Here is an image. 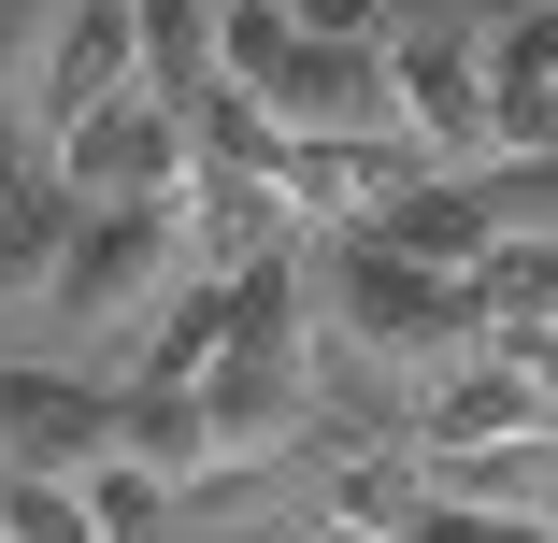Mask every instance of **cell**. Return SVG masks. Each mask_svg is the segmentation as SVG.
Segmentation results:
<instances>
[{
  "label": "cell",
  "mask_w": 558,
  "mask_h": 543,
  "mask_svg": "<svg viewBox=\"0 0 558 543\" xmlns=\"http://www.w3.org/2000/svg\"><path fill=\"white\" fill-rule=\"evenodd\" d=\"M415 472L459 515H558V444H415Z\"/></svg>",
  "instance_id": "obj_9"
},
{
  "label": "cell",
  "mask_w": 558,
  "mask_h": 543,
  "mask_svg": "<svg viewBox=\"0 0 558 543\" xmlns=\"http://www.w3.org/2000/svg\"><path fill=\"white\" fill-rule=\"evenodd\" d=\"M473 314H487V330H558V230H515V244H487V272H473Z\"/></svg>",
  "instance_id": "obj_10"
},
{
  "label": "cell",
  "mask_w": 558,
  "mask_h": 543,
  "mask_svg": "<svg viewBox=\"0 0 558 543\" xmlns=\"http://www.w3.org/2000/svg\"><path fill=\"white\" fill-rule=\"evenodd\" d=\"M258 100H272V129H329V144H387V129H401L387 44H315V29H301V44L272 58Z\"/></svg>",
  "instance_id": "obj_6"
},
{
  "label": "cell",
  "mask_w": 558,
  "mask_h": 543,
  "mask_svg": "<svg viewBox=\"0 0 558 543\" xmlns=\"http://www.w3.org/2000/svg\"><path fill=\"white\" fill-rule=\"evenodd\" d=\"M215 15H230V0H144V86L158 100H201L215 86Z\"/></svg>",
  "instance_id": "obj_13"
},
{
  "label": "cell",
  "mask_w": 558,
  "mask_h": 543,
  "mask_svg": "<svg viewBox=\"0 0 558 543\" xmlns=\"http://www.w3.org/2000/svg\"><path fill=\"white\" fill-rule=\"evenodd\" d=\"M415 515H429V472H415V444H401V458H344V472H329V529L415 543Z\"/></svg>",
  "instance_id": "obj_11"
},
{
  "label": "cell",
  "mask_w": 558,
  "mask_h": 543,
  "mask_svg": "<svg viewBox=\"0 0 558 543\" xmlns=\"http://www.w3.org/2000/svg\"><path fill=\"white\" fill-rule=\"evenodd\" d=\"M387 86H401V144H415L429 172H487V44L401 29V44H387Z\"/></svg>",
  "instance_id": "obj_5"
},
{
  "label": "cell",
  "mask_w": 558,
  "mask_h": 543,
  "mask_svg": "<svg viewBox=\"0 0 558 543\" xmlns=\"http://www.w3.org/2000/svg\"><path fill=\"white\" fill-rule=\"evenodd\" d=\"M415 543H558V515H459V501H429Z\"/></svg>",
  "instance_id": "obj_16"
},
{
  "label": "cell",
  "mask_w": 558,
  "mask_h": 543,
  "mask_svg": "<svg viewBox=\"0 0 558 543\" xmlns=\"http://www.w3.org/2000/svg\"><path fill=\"white\" fill-rule=\"evenodd\" d=\"M72 486H86V515H100V543H172V529H186V486H158L144 458H86Z\"/></svg>",
  "instance_id": "obj_12"
},
{
  "label": "cell",
  "mask_w": 558,
  "mask_h": 543,
  "mask_svg": "<svg viewBox=\"0 0 558 543\" xmlns=\"http://www.w3.org/2000/svg\"><path fill=\"white\" fill-rule=\"evenodd\" d=\"M315 344H359L373 372L415 386L444 358H473L487 314H473V272H429L387 230H315Z\"/></svg>",
  "instance_id": "obj_2"
},
{
  "label": "cell",
  "mask_w": 558,
  "mask_h": 543,
  "mask_svg": "<svg viewBox=\"0 0 558 543\" xmlns=\"http://www.w3.org/2000/svg\"><path fill=\"white\" fill-rule=\"evenodd\" d=\"M116 458H144L158 486H201V472L230 458V444H215V400H201V386H158V372H116Z\"/></svg>",
  "instance_id": "obj_8"
},
{
  "label": "cell",
  "mask_w": 558,
  "mask_h": 543,
  "mask_svg": "<svg viewBox=\"0 0 558 543\" xmlns=\"http://www.w3.org/2000/svg\"><path fill=\"white\" fill-rule=\"evenodd\" d=\"M415 172H429V158H415L401 129H387V144H329V129H287V144H272V186L301 200V230H373Z\"/></svg>",
  "instance_id": "obj_7"
},
{
  "label": "cell",
  "mask_w": 558,
  "mask_h": 543,
  "mask_svg": "<svg viewBox=\"0 0 558 543\" xmlns=\"http://www.w3.org/2000/svg\"><path fill=\"white\" fill-rule=\"evenodd\" d=\"M0 543H100L72 472H0Z\"/></svg>",
  "instance_id": "obj_14"
},
{
  "label": "cell",
  "mask_w": 558,
  "mask_h": 543,
  "mask_svg": "<svg viewBox=\"0 0 558 543\" xmlns=\"http://www.w3.org/2000/svg\"><path fill=\"white\" fill-rule=\"evenodd\" d=\"M287 15H301L315 44H401V29H415L401 0H287Z\"/></svg>",
  "instance_id": "obj_15"
},
{
  "label": "cell",
  "mask_w": 558,
  "mask_h": 543,
  "mask_svg": "<svg viewBox=\"0 0 558 543\" xmlns=\"http://www.w3.org/2000/svg\"><path fill=\"white\" fill-rule=\"evenodd\" d=\"M186 272H201V186L186 200H86L58 244V286H44V344L116 386L144 358V330L186 300Z\"/></svg>",
  "instance_id": "obj_1"
},
{
  "label": "cell",
  "mask_w": 558,
  "mask_h": 543,
  "mask_svg": "<svg viewBox=\"0 0 558 543\" xmlns=\"http://www.w3.org/2000/svg\"><path fill=\"white\" fill-rule=\"evenodd\" d=\"M44 29H58V0H0V100L44 72Z\"/></svg>",
  "instance_id": "obj_17"
},
{
  "label": "cell",
  "mask_w": 558,
  "mask_h": 543,
  "mask_svg": "<svg viewBox=\"0 0 558 543\" xmlns=\"http://www.w3.org/2000/svg\"><path fill=\"white\" fill-rule=\"evenodd\" d=\"M116 458V386L72 358H0V472H86Z\"/></svg>",
  "instance_id": "obj_4"
},
{
  "label": "cell",
  "mask_w": 558,
  "mask_h": 543,
  "mask_svg": "<svg viewBox=\"0 0 558 543\" xmlns=\"http://www.w3.org/2000/svg\"><path fill=\"white\" fill-rule=\"evenodd\" d=\"M44 172H58L72 200H186V186H201L186 100H158V86L86 100V115H58V129H44Z\"/></svg>",
  "instance_id": "obj_3"
}]
</instances>
